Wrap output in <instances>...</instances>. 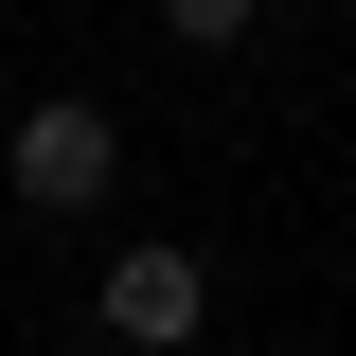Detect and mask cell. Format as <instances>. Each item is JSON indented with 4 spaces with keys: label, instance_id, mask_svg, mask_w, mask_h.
I'll use <instances>...</instances> for the list:
<instances>
[{
    "label": "cell",
    "instance_id": "6da1fadb",
    "mask_svg": "<svg viewBox=\"0 0 356 356\" xmlns=\"http://www.w3.org/2000/svg\"><path fill=\"white\" fill-rule=\"evenodd\" d=\"M0 196H18V214H107V196H125V107H107V89H36V107L0 125Z\"/></svg>",
    "mask_w": 356,
    "mask_h": 356
},
{
    "label": "cell",
    "instance_id": "7a4b0ae2",
    "mask_svg": "<svg viewBox=\"0 0 356 356\" xmlns=\"http://www.w3.org/2000/svg\"><path fill=\"white\" fill-rule=\"evenodd\" d=\"M89 321L125 356H196V321H214V267L178 250V232H143V250H107V285H89Z\"/></svg>",
    "mask_w": 356,
    "mask_h": 356
},
{
    "label": "cell",
    "instance_id": "3957f363",
    "mask_svg": "<svg viewBox=\"0 0 356 356\" xmlns=\"http://www.w3.org/2000/svg\"><path fill=\"white\" fill-rule=\"evenodd\" d=\"M250 18H267V0H161V36H178V54H250Z\"/></svg>",
    "mask_w": 356,
    "mask_h": 356
}]
</instances>
